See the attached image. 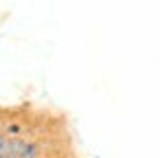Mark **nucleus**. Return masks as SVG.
<instances>
[{
	"label": "nucleus",
	"mask_w": 160,
	"mask_h": 158,
	"mask_svg": "<svg viewBox=\"0 0 160 158\" xmlns=\"http://www.w3.org/2000/svg\"><path fill=\"white\" fill-rule=\"evenodd\" d=\"M7 154L13 158H40L45 154V145L40 140H31V138H9L7 140Z\"/></svg>",
	"instance_id": "nucleus-1"
},
{
	"label": "nucleus",
	"mask_w": 160,
	"mask_h": 158,
	"mask_svg": "<svg viewBox=\"0 0 160 158\" xmlns=\"http://www.w3.org/2000/svg\"><path fill=\"white\" fill-rule=\"evenodd\" d=\"M7 140H9V138L0 131V154H7Z\"/></svg>",
	"instance_id": "nucleus-2"
},
{
	"label": "nucleus",
	"mask_w": 160,
	"mask_h": 158,
	"mask_svg": "<svg viewBox=\"0 0 160 158\" xmlns=\"http://www.w3.org/2000/svg\"><path fill=\"white\" fill-rule=\"evenodd\" d=\"M93 158H100V156H93Z\"/></svg>",
	"instance_id": "nucleus-3"
}]
</instances>
